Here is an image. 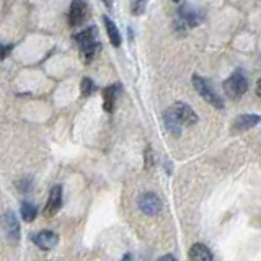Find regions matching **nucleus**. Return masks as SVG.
Wrapping results in <instances>:
<instances>
[{
  "label": "nucleus",
  "instance_id": "b1692460",
  "mask_svg": "<svg viewBox=\"0 0 261 261\" xmlns=\"http://www.w3.org/2000/svg\"><path fill=\"white\" fill-rule=\"evenodd\" d=\"M164 259H175V256L173 255H165V256L160 258V261H164Z\"/></svg>",
  "mask_w": 261,
  "mask_h": 261
},
{
  "label": "nucleus",
  "instance_id": "20e7f679",
  "mask_svg": "<svg viewBox=\"0 0 261 261\" xmlns=\"http://www.w3.org/2000/svg\"><path fill=\"white\" fill-rule=\"evenodd\" d=\"M139 209L145 214V216H157L162 212L164 204L160 201V198L153 193H144L139 198Z\"/></svg>",
  "mask_w": 261,
  "mask_h": 261
},
{
  "label": "nucleus",
  "instance_id": "f8f14e48",
  "mask_svg": "<svg viewBox=\"0 0 261 261\" xmlns=\"http://www.w3.org/2000/svg\"><path fill=\"white\" fill-rule=\"evenodd\" d=\"M119 90H121L119 83H114V85H110V87L105 88V91H103V108L106 113L114 111V103H116Z\"/></svg>",
  "mask_w": 261,
  "mask_h": 261
},
{
  "label": "nucleus",
  "instance_id": "6e6552de",
  "mask_svg": "<svg viewBox=\"0 0 261 261\" xmlns=\"http://www.w3.org/2000/svg\"><path fill=\"white\" fill-rule=\"evenodd\" d=\"M33 243L36 245L38 248L41 250H52L59 242V237L51 232V230H43V232H38L31 237Z\"/></svg>",
  "mask_w": 261,
  "mask_h": 261
},
{
  "label": "nucleus",
  "instance_id": "f03ea898",
  "mask_svg": "<svg viewBox=\"0 0 261 261\" xmlns=\"http://www.w3.org/2000/svg\"><path fill=\"white\" fill-rule=\"evenodd\" d=\"M222 88L230 100H240L245 95V91L248 90V80L242 71H235L222 83Z\"/></svg>",
  "mask_w": 261,
  "mask_h": 261
},
{
  "label": "nucleus",
  "instance_id": "dca6fc26",
  "mask_svg": "<svg viewBox=\"0 0 261 261\" xmlns=\"http://www.w3.org/2000/svg\"><path fill=\"white\" fill-rule=\"evenodd\" d=\"M20 211H21V217L25 219L26 222H33L35 217H36V214H38V209H36V206L33 203H23Z\"/></svg>",
  "mask_w": 261,
  "mask_h": 261
},
{
  "label": "nucleus",
  "instance_id": "ddd939ff",
  "mask_svg": "<svg viewBox=\"0 0 261 261\" xmlns=\"http://www.w3.org/2000/svg\"><path fill=\"white\" fill-rule=\"evenodd\" d=\"M189 259H196V261H211L212 259V253L209 251V248L203 243H194L191 247L189 253H188Z\"/></svg>",
  "mask_w": 261,
  "mask_h": 261
},
{
  "label": "nucleus",
  "instance_id": "f3484780",
  "mask_svg": "<svg viewBox=\"0 0 261 261\" xmlns=\"http://www.w3.org/2000/svg\"><path fill=\"white\" fill-rule=\"evenodd\" d=\"M93 90H95V83H93V80L90 79V77L82 79V82H80V91H82L83 96H90L91 93H93Z\"/></svg>",
  "mask_w": 261,
  "mask_h": 261
},
{
  "label": "nucleus",
  "instance_id": "2eb2a0df",
  "mask_svg": "<svg viewBox=\"0 0 261 261\" xmlns=\"http://www.w3.org/2000/svg\"><path fill=\"white\" fill-rule=\"evenodd\" d=\"M103 23H105L106 33H108V38H110L111 44L114 46V48H119V46H121V35H119V31H118V26L114 25V23H113L108 17H105V18H103Z\"/></svg>",
  "mask_w": 261,
  "mask_h": 261
},
{
  "label": "nucleus",
  "instance_id": "5701e85b",
  "mask_svg": "<svg viewBox=\"0 0 261 261\" xmlns=\"http://www.w3.org/2000/svg\"><path fill=\"white\" fill-rule=\"evenodd\" d=\"M102 2H103L106 7H108V9H111V7H113V0H102Z\"/></svg>",
  "mask_w": 261,
  "mask_h": 261
},
{
  "label": "nucleus",
  "instance_id": "7ed1b4c3",
  "mask_svg": "<svg viewBox=\"0 0 261 261\" xmlns=\"http://www.w3.org/2000/svg\"><path fill=\"white\" fill-rule=\"evenodd\" d=\"M193 85L199 93V96L204 98V102H207L211 106H214V108H219V110L224 108V100H222L216 91L211 88V85L203 79V77L194 75L193 77Z\"/></svg>",
  "mask_w": 261,
  "mask_h": 261
},
{
  "label": "nucleus",
  "instance_id": "a211bd4d",
  "mask_svg": "<svg viewBox=\"0 0 261 261\" xmlns=\"http://www.w3.org/2000/svg\"><path fill=\"white\" fill-rule=\"evenodd\" d=\"M130 10H133V15H142L145 12V0H134Z\"/></svg>",
  "mask_w": 261,
  "mask_h": 261
},
{
  "label": "nucleus",
  "instance_id": "393cba45",
  "mask_svg": "<svg viewBox=\"0 0 261 261\" xmlns=\"http://www.w3.org/2000/svg\"><path fill=\"white\" fill-rule=\"evenodd\" d=\"M173 2H180V0H173Z\"/></svg>",
  "mask_w": 261,
  "mask_h": 261
},
{
  "label": "nucleus",
  "instance_id": "f257e3e1",
  "mask_svg": "<svg viewBox=\"0 0 261 261\" xmlns=\"http://www.w3.org/2000/svg\"><path fill=\"white\" fill-rule=\"evenodd\" d=\"M74 38H75L77 44H79L80 56L83 57L85 62H90V60L98 54V51L102 49V44H100L96 40V28H93V26L83 29L82 33L75 35Z\"/></svg>",
  "mask_w": 261,
  "mask_h": 261
},
{
  "label": "nucleus",
  "instance_id": "6ab92c4d",
  "mask_svg": "<svg viewBox=\"0 0 261 261\" xmlns=\"http://www.w3.org/2000/svg\"><path fill=\"white\" fill-rule=\"evenodd\" d=\"M155 164V157H153V150L150 147L145 149V170H150Z\"/></svg>",
  "mask_w": 261,
  "mask_h": 261
},
{
  "label": "nucleus",
  "instance_id": "9b49d317",
  "mask_svg": "<svg viewBox=\"0 0 261 261\" xmlns=\"http://www.w3.org/2000/svg\"><path fill=\"white\" fill-rule=\"evenodd\" d=\"M164 122H165V127L170 130V133L175 137H180L181 136V129H183V122L178 119V116L175 114V111L172 110V106L164 113Z\"/></svg>",
  "mask_w": 261,
  "mask_h": 261
},
{
  "label": "nucleus",
  "instance_id": "1a4fd4ad",
  "mask_svg": "<svg viewBox=\"0 0 261 261\" xmlns=\"http://www.w3.org/2000/svg\"><path fill=\"white\" fill-rule=\"evenodd\" d=\"M259 122H261L259 114H242V116L235 118L232 124V130L234 133H245V130L255 127Z\"/></svg>",
  "mask_w": 261,
  "mask_h": 261
},
{
  "label": "nucleus",
  "instance_id": "423d86ee",
  "mask_svg": "<svg viewBox=\"0 0 261 261\" xmlns=\"http://www.w3.org/2000/svg\"><path fill=\"white\" fill-rule=\"evenodd\" d=\"M87 13H88V9H87V4L83 2V0H74L71 9H69V25L71 26H80L83 21L87 20Z\"/></svg>",
  "mask_w": 261,
  "mask_h": 261
},
{
  "label": "nucleus",
  "instance_id": "0eeeda50",
  "mask_svg": "<svg viewBox=\"0 0 261 261\" xmlns=\"http://www.w3.org/2000/svg\"><path fill=\"white\" fill-rule=\"evenodd\" d=\"M172 110L175 111V114L178 116V119L183 122L185 126H191V124H196L198 122V114L194 113V110L188 106L186 103L178 102L172 106Z\"/></svg>",
  "mask_w": 261,
  "mask_h": 261
},
{
  "label": "nucleus",
  "instance_id": "412c9836",
  "mask_svg": "<svg viewBox=\"0 0 261 261\" xmlns=\"http://www.w3.org/2000/svg\"><path fill=\"white\" fill-rule=\"evenodd\" d=\"M18 188L23 191V193H26V191L29 189V188H31V185H29V183L25 180V181H21V183H18Z\"/></svg>",
  "mask_w": 261,
  "mask_h": 261
},
{
  "label": "nucleus",
  "instance_id": "4be33fe9",
  "mask_svg": "<svg viewBox=\"0 0 261 261\" xmlns=\"http://www.w3.org/2000/svg\"><path fill=\"white\" fill-rule=\"evenodd\" d=\"M256 95L258 96H261V79L258 80V83H256Z\"/></svg>",
  "mask_w": 261,
  "mask_h": 261
},
{
  "label": "nucleus",
  "instance_id": "aec40b11",
  "mask_svg": "<svg viewBox=\"0 0 261 261\" xmlns=\"http://www.w3.org/2000/svg\"><path fill=\"white\" fill-rule=\"evenodd\" d=\"M12 49H13L12 44H0V60H4L7 56H9Z\"/></svg>",
  "mask_w": 261,
  "mask_h": 261
},
{
  "label": "nucleus",
  "instance_id": "4468645a",
  "mask_svg": "<svg viewBox=\"0 0 261 261\" xmlns=\"http://www.w3.org/2000/svg\"><path fill=\"white\" fill-rule=\"evenodd\" d=\"M178 18H180V25L181 26H188V28H193L199 23V18L196 17V13L189 9V7H181L180 12H178Z\"/></svg>",
  "mask_w": 261,
  "mask_h": 261
},
{
  "label": "nucleus",
  "instance_id": "9d476101",
  "mask_svg": "<svg viewBox=\"0 0 261 261\" xmlns=\"http://www.w3.org/2000/svg\"><path fill=\"white\" fill-rule=\"evenodd\" d=\"M60 206H62V189H60V186H54L49 193L48 204L44 207L46 209L44 214L46 216H54V214L60 209Z\"/></svg>",
  "mask_w": 261,
  "mask_h": 261
},
{
  "label": "nucleus",
  "instance_id": "39448f33",
  "mask_svg": "<svg viewBox=\"0 0 261 261\" xmlns=\"http://www.w3.org/2000/svg\"><path fill=\"white\" fill-rule=\"evenodd\" d=\"M0 220H2V229H4V234L7 239H9L12 243L18 242L20 240V224H18L17 216H15L12 211H7Z\"/></svg>",
  "mask_w": 261,
  "mask_h": 261
}]
</instances>
